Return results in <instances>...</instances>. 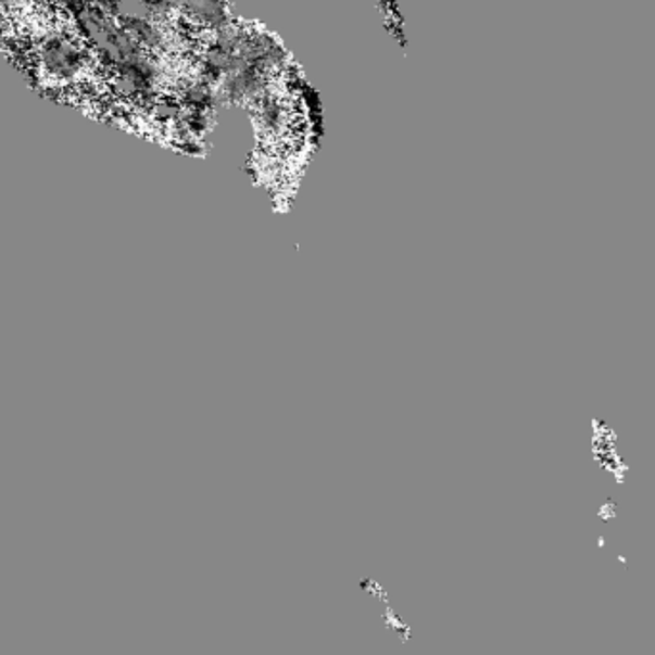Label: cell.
<instances>
[{"mask_svg":"<svg viewBox=\"0 0 655 655\" xmlns=\"http://www.w3.org/2000/svg\"><path fill=\"white\" fill-rule=\"evenodd\" d=\"M591 453L599 468L604 469L619 483L627 476V462L619 451V441L615 429L607 421L594 418L592 420Z\"/></svg>","mask_w":655,"mask_h":655,"instance_id":"6da1fadb","label":"cell"}]
</instances>
